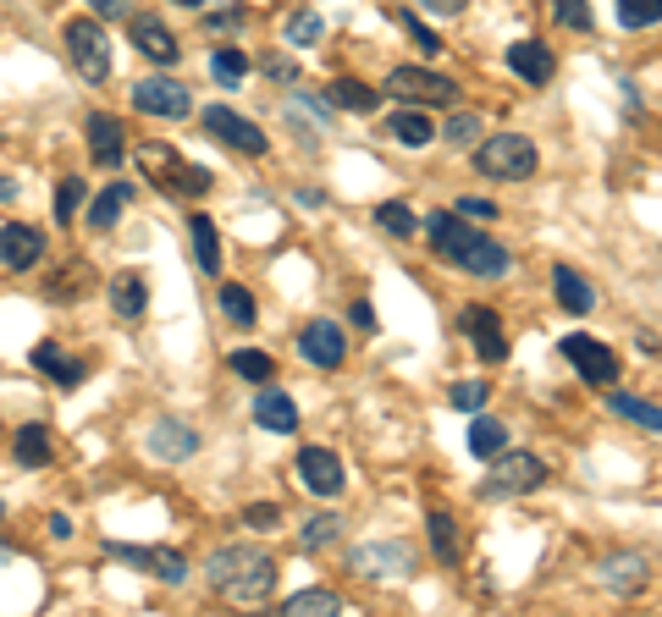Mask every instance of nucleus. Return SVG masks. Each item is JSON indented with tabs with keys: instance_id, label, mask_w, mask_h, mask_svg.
Segmentation results:
<instances>
[{
	"instance_id": "c03bdc74",
	"label": "nucleus",
	"mask_w": 662,
	"mask_h": 617,
	"mask_svg": "<svg viewBox=\"0 0 662 617\" xmlns=\"http://www.w3.org/2000/svg\"><path fill=\"white\" fill-rule=\"evenodd\" d=\"M448 397H453V408H459V414H481V408H486V397H492V386H486V381H459Z\"/></svg>"
},
{
	"instance_id": "a19ab883",
	"label": "nucleus",
	"mask_w": 662,
	"mask_h": 617,
	"mask_svg": "<svg viewBox=\"0 0 662 617\" xmlns=\"http://www.w3.org/2000/svg\"><path fill=\"white\" fill-rule=\"evenodd\" d=\"M221 315L232 320V326H254V293L249 287H221Z\"/></svg>"
},
{
	"instance_id": "5701e85b",
	"label": "nucleus",
	"mask_w": 662,
	"mask_h": 617,
	"mask_svg": "<svg viewBox=\"0 0 662 617\" xmlns=\"http://www.w3.org/2000/svg\"><path fill=\"white\" fill-rule=\"evenodd\" d=\"M254 425L260 430H276V436H293L298 430V408L287 392H260L254 397Z\"/></svg>"
},
{
	"instance_id": "603ef678",
	"label": "nucleus",
	"mask_w": 662,
	"mask_h": 617,
	"mask_svg": "<svg viewBox=\"0 0 662 617\" xmlns=\"http://www.w3.org/2000/svg\"><path fill=\"white\" fill-rule=\"evenodd\" d=\"M265 73H271L276 84H298V67H293V62H282V56H271V62H265Z\"/></svg>"
},
{
	"instance_id": "864d4df0",
	"label": "nucleus",
	"mask_w": 662,
	"mask_h": 617,
	"mask_svg": "<svg viewBox=\"0 0 662 617\" xmlns=\"http://www.w3.org/2000/svg\"><path fill=\"white\" fill-rule=\"evenodd\" d=\"M426 12H437V18H459L464 12V0H420Z\"/></svg>"
},
{
	"instance_id": "f257e3e1",
	"label": "nucleus",
	"mask_w": 662,
	"mask_h": 617,
	"mask_svg": "<svg viewBox=\"0 0 662 617\" xmlns=\"http://www.w3.org/2000/svg\"><path fill=\"white\" fill-rule=\"evenodd\" d=\"M475 172L492 177V183H530L541 172V155L525 133H497L475 150Z\"/></svg>"
},
{
	"instance_id": "ea45409f",
	"label": "nucleus",
	"mask_w": 662,
	"mask_h": 617,
	"mask_svg": "<svg viewBox=\"0 0 662 617\" xmlns=\"http://www.w3.org/2000/svg\"><path fill=\"white\" fill-rule=\"evenodd\" d=\"M232 370H238L243 381H260V386H271V375H276L271 353H260V348H238V353H232Z\"/></svg>"
},
{
	"instance_id": "ddd939ff",
	"label": "nucleus",
	"mask_w": 662,
	"mask_h": 617,
	"mask_svg": "<svg viewBox=\"0 0 662 617\" xmlns=\"http://www.w3.org/2000/svg\"><path fill=\"white\" fill-rule=\"evenodd\" d=\"M459 326L470 331V342H475V353H481L486 364H503V359H508V337H503V315H497L492 304H470Z\"/></svg>"
},
{
	"instance_id": "bf43d9fd",
	"label": "nucleus",
	"mask_w": 662,
	"mask_h": 617,
	"mask_svg": "<svg viewBox=\"0 0 662 617\" xmlns=\"http://www.w3.org/2000/svg\"><path fill=\"white\" fill-rule=\"evenodd\" d=\"M0 513H7V507H0Z\"/></svg>"
},
{
	"instance_id": "79ce46f5",
	"label": "nucleus",
	"mask_w": 662,
	"mask_h": 617,
	"mask_svg": "<svg viewBox=\"0 0 662 617\" xmlns=\"http://www.w3.org/2000/svg\"><path fill=\"white\" fill-rule=\"evenodd\" d=\"M662 0H618V23L624 29H657Z\"/></svg>"
},
{
	"instance_id": "de8ad7c7",
	"label": "nucleus",
	"mask_w": 662,
	"mask_h": 617,
	"mask_svg": "<svg viewBox=\"0 0 662 617\" xmlns=\"http://www.w3.org/2000/svg\"><path fill=\"white\" fill-rule=\"evenodd\" d=\"M243 524H254V529H276V524H282V507H276V502H254V507H243Z\"/></svg>"
},
{
	"instance_id": "2eb2a0df",
	"label": "nucleus",
	"mask_w": 662,
	"mask_h": 617,
	"mask_svg": "<svg viewBox=\"0 0 662 617\" xmlns=\"http://www.w3.org/2000/svg\"><path fill=\"white\" fill-rule=\"evenodd\" d=\"M45 260V232L29 227V221H12V227H0V265L7 271H34Z\"/></svg>"
},
{
	"instance_id": "4468645a",
	"label": "nucleus",
	"mask_w": 662,
	"mask_h": 617,
	"mask_svg": "<svg viewBox=\"0 0 662 617\" xmlns=\"http://www.w3.org/2000/svg\"><path fill=\"white\" fill-rule=\"evenodd\" d=\"M298 480H304V491H315V496H338L349 480H343V458L331 452V447H304L298 452Z\"/></svg>"
},
{
	"instance_id": "b1692460",
	"label": "nucleus",
	"mask_w": 662,
	"mask_h": 617,
	"mask_svg": "<svg viewBox=\"0 0 662 617\" xmlns=\"http://www.w3.org/2000/svg\"><path fill=\"white\" fill-rule=\"evenodd\" d=\"M387 133H393L404 150H426V144H437V122L426 117V106H420V111H393V117H387Z\"/></svg>"
},
{
	"instance_id": "393cba45",
	"label": "nucleus",
	"mask_w": 662,
	"mask_h": 617,
	"mask_svg": "<svg viewBox=\"0 0 662 617\" xmlns=\"http://www.w3.org/2000/svg\"><path fill=\"white\" fill-rule=\"evenodd\" d=\"M552 287H558V304H563L569 315H591V309H596V287H591L574 265H558V271H552Z\"/></svg>"
},
{
	"instance_id": "6ab92c4d",
	"label": "nucleus",
	"mask_w": 662,
	"mask_h": 617,
	"mask_svg": "<svg viewBox=\"0 0 662 617\" xmlns=\"http://www.w3.org/2000/svg\"><path fill=\"white\" fill-rule=\"evenodd\" d=\"M596 579H602L613 595H640L646 579H651V557H640V551H613V557L596 568Z\"/></svg>"
},
{
	"instance_id": "c756f323",
	"label": "nucleus",
	"mask_w": 662,
	"mask_h": 617,
	"mask_svg": "<svg viewBox=\"0 0 662 617\" xmlns=\"http://www.w3.org/2000/svg\"><path fill=\"white\" fill-rule=\"evenodd\" d=\"M12 452H18V463H23V469H45L56 447H51V430H45V425H23V430H18V441H12Z\"/></svg>"
},
{
	"instance_id": "4c0bfd02",
	"label": "nucleus",
	"mask_w": 662,
	"mask_h": 617,
	"mask_svg": "<svg viewBox=\"0 0 662 617\" xmlns=\"http://www.w3.org/2000/svg\"><path fill=\"white\" fill-rule=\"evenodd\" d=\"M282 34H287V45L309 51V45H320V40H326V23H320V12H293Z\"/></svg>"
},
{
	"instance_id": "9d476101",
	"label": "nucleus",
	"mask_w": 662,
	"mask_h": 617,
	"mask_svg": "<svg viewBox=\"0 0 662 617\" xmlns=\"http://www.w3.org/2000/svg\"><path fill=\"white\" fill-rule=\"evenodd\" d=\"M133 111L177 122V117L194 111V95H188V84H177V78H144V84H133Z\"/></svg>"
},
{
	"instance_id": "7c9ffc66",
	"label": "nucleus",
	"mask_w": 662,
	"mask_h": 617,
	"mask_svg": "<svg viewBox=\"0 0 662 617\" xmlns=\"http://www.w3.org/2000/svg\"><path fill=\"white\" fill-rule=\"evenodd\" d=\"M426 524H431V551H437V562H442V568H459L464 551H459V524H453V513L437 507Z\"/></svg>"
},
{
	"instance_id": "c9c22d12",
	"label": "nucleus",
	"mask_w": 662,
	"mask_h": 617,
	"mask_svg": "<svg viewBox=\"0 0 662 617\" xmlns=\"http://www.w3.org/2000/svg\"><path fill=\"white\" fill-rule=\"evenodd\" d=\"M376 221H382V227H387L393 238H404V243H409V238L420 232V216H415V210H409L404 199H387V205H376Z\"/></svg>"
},
{
	"instance_id": "473e14b6",
	"label": "nucleus",
	"mask_w": 662,
	"mask_h": 617,
	"mask_svg": "<svg viewBox=\"0 0 662 617\" xmlns=\"http://www.w3.org/2000/svg\"><path fill=\"white\" fill-rule=\"evenodd\" d=\"M338 535H343V518H338V513H315V518L298 529V546H304V551H326V546H338Z\"/></svg>"
},
{
	"instance_id": "2f4dec72",
	"label": "nucleus",
	"mask_w": 662,
	"mask_h": 617,
	"mask_svg": "<svg viewBox=\"0 0 662 617\" xmlns=\"http://www.w3.org/2000/svg\"><path fill=\"white\" fill-rule=\"evenodd\" d=\"M607 408H613V414H624V419H635L646 436H657V430H662V414H657V403H646V397H629V392H607Z\"/></svg>"
},
{
	"instance_id": "4d7b16f0",
	"label": "nucleus",
	"mask_w": 662,
	"mask_h": 617,
	"mask_svg": "<svg viewBox=\"0 0 662 617\" xmlns=\"http://www.w3.org/2000/svg\"><path fill=\"white\" fill-rule=\"evenodd\" d=\"M227 23H243V7H227V12L210 18V29H227Z\"/></svg>"
},
{
	"instance_id": "f704fd0d",
	"label": "nucleus",
	"mask_w": 662,
	"mask_h": 617,
	"mask_svg": "<svg viewBox=\"0 0 662 617\" xmlns=\"http://www.w3.org/2000/svg\"><path fill=\"white\" fill-rule=\"evenodd\" d=\"M503 447H508V425L475 414V425H470V452H475V458H497Z\"/></svg>"
},
{
	"instance_id": "37998d69",
	"label": "nucleus",
	"mask_w": 662,
	"mask_h": 617,
	"mask_svg": "<svg viewBox=\"0 0 662 617\" xmlns=\"http://www.w3.org/2000/svg\"><path fill=\"white\" fill-rule=\"evenodd\" d=\"M437 139H448V144H475L481 139V117H470V111H459V117H448L442 128H437Z\"/></svg>"
},
{
	"instance_id": "09e8293b",
	"label": "nucleus",
	"mask_w": 662,
	"mask_h": 617,
	"mask_svg": "<svg viewBox=\"0 0 662 617\" xmlns=\"http://www.w3.org/2000/svg\"><path fill=\"white\" fill-rule=\"evenodd\" d=\"M398 23H404V29H409V34H415V45H420V51H426V56H437V51H442V40H437V34H431V29H420V18H409V12H398Z\"/></svg>"
},
{
	"instance_id": "a18cd8bd",
	"label": "nucleus",
	"mask_w": 662,
	"mask_h": 617,
	"mask_svg": "<svg viewBox=\"0 0 662 617\" xmlns=\"http://www.w3.org/2000/svg\"><path fill=\"white\" fill-rule=\"evenodd\" d=\"M552 18H558L563 29H574V34H591V29H596V18H591V7H585V0H558V7H552Z\"/></svg>"
},
{
	"instance_id": "7ed1b4c3",
	"label": "nucleus",
	"mask_w": 662,
	"mask_h": 617,
	"mask_svg": "<svg viewBox=\"0 0 662 617\" xmlns=\"http://www.w3.org/2000/svg\"><path fill=\"white\" fill-rule=\"evenodd\" d=\"M62 40H67V56H73V67H78L89 84H111L117 51H111V34H106L95 18H73Z\"/></svg>"
},
{
	"instance_id": "72a5a7b5",
	"label": "nucleus",
	"mask_w": 662,
	"mask_h": 617,
	"mask_svg": "<svg viewBox=\"0 0 662 617\" xmlns=\"http://www.w3.org/2000/svg\"><path fill=\"white\" fill-rule=\"evenodd\" d=\"M128 199H133V188H128V183H117V188H106V194H100V199L89 205V227H95V232H111Z\"/></svg>"
},
{
	"instance_id": "f03ea898",
	"label": "nucleus",
	"mask_w": 662,
	"mask_h": 617,
	"mask_svg": "<svg viewBox=\"0 0 662 617\" xmlns=\"http://www.w3.org/2000/svg\"><path fill=\"white\" fill-rule=\"evenodd\" d=\"M547 485V463L536 458V452H497L492 458V474L481 480V496L486 502H508V496H530V491H541Z\"/></svg>"
},
{
	"instance_id": "f3484780",
	"label": "nucleus",
	"mask_w": 662,
	"mask_h": 617,
	"mask_svg": "<svg viewBox=\"0 0 662 617\" xmlns=\"http://www.w3.org/2000/svg\"><path fill=\"white\" fill-rule=\"evenodd\" d=\"M84 139H89V155H95V166H100V172H117V166H122L128 139H122V122H117V117L95 111V117L84 122Z\"/></svg>"
},
{
	"instance_id": "a211bd4d",
	"label": "nucleus",
	"mask_w": 662,
	"mask_h": 617,
	"mask_svg": "<svg viewBox=\"0 0 662 617\" xmlns=\"http://www.w3.org/2000/svg\"><path fill=\"white\" fill-rule=\"evenodd\" d=\"M150 452H155L161 463H188V458L199 452V430H194L188 419H155V425H150Z\"/></svg>"
},
{
	"instance_id": "bb28decb",
	"label": "nucleus",
	"mask_w": 662,
	"mask_h": 617,
	"mask_svg": "<svg viewBox=\"0 0 662 617\" xmlns=\"http://www.w3.org/2000/svg\"><path fill=\"white\" fill-rule=\"evenodd\" d=\"M188 238H194V265L205 276H216L221 271V232H216V221L210 216H188Z\"/></svg>"
},
{
	"instance_id": "39448f33",
	"label": "nucleus",
	"mask_w": 662,
	"mask_h": 617,
	"mask_svg": "<svg viewBox=\"0 0 662 617\" xmlns=\"http://www.w3.org/2000/svg\"><path fill=\"white\" fill-rule=\"evenodd\" d=\"M349 568L360 579H409L420 568V551L409 540H371V546H354Z\"/></svg>"
},
{
	"instance_id": "f8f14e48",
	"label": "nucleus",
	"mask_w": 662,
	"mask_h": 617,
	"mask_svg": "<svg viewBox=\"0 0 662 617\" xmlns=\"http://www.w3.org/2000/svg\"><path fill=\"white\" fill-rule=\"evenodd\" d=\"M227 601H271V590H276V562L265 557V551H254L243 568H232L221 584H216Z\"/></svg>"
},
{
	"instance_id": "20e7f679",
	"label": "nucleus",
	"mask_w": 662,
	"mask_h": 617,
	"mask_svg": "<svg viewBox=\"0 0 662 617\" xmlns=\"http://www.w3.org/2000/svg\"><path fill=\"white\" fill-rule=\"evenodd\" d=\"M139 166H150V177H161V183H166L172 194H183V199H205V194H210V183H216L205 166L177 161L166 144H144V150H139Z\"/></svg>"
},
{
	"instance_id": "3c124183",
	"label": "nucleus",
	"mask_w": 662,
	"mask_h": 617,
	"mask_svg": "<svg viewBox=\"0 0 662 617\" xmlns=\"http://www.w3.org/2000/svg\"><path fill=\"white\" fill-rule=\"evenodd\" d=\"M89 12H95V18H128L133 0H89Z\"/></svg>"
},
{
	"instance_id": "0eeeda50",
	"label": "nucleus",
	"mask_w": 662,
	"mask_h": 617,
	"mask_svg": "<svg viewBox=\"0 0 662 617\" xmlns=\"http://www.w3.org/2000/svg\"><path fill=\"white\" fill-rule=\"evenodd\" d=\"M558 348H563V359L580 370V381H585V386H613V381H618V353H613L607 342H596V337L574 331V337H563Z\"/></svg>"
},
{
	"instance_id": "c85d7f7f",
	"label": "nucleus",
	"mask_w": 662,
	"mask_h": 617,
	"mask_svg": "<svg viewBox=\"0 0 662 617\" xmlns=\"http://www.w3.org/2000/svg\"><path fill=\"white\" fill-rule=\"evenodd\" d=\"M144 304H150L144 276H111V309H117L122 320H139V315H144Z\"/></svg>"
},
{
	"instance_id": "4be33fe9",
	"label": "nucleus",
	"mask_w": 662,
	"mask_h": 617,
	"mask_svg": "<svg viewBox=\"0 0 662 617\" xmlns=\"http://www.w3.org/2000/svg\"><path fill=\"white\" fill-rule=\"evenodd\" d=\"M426 232H431V243H437V254H442L448 265H459V254H464L470 238H475V227H470L464 216H453V210H431V216H426Z\"/></svg>"
},
{
	"instance_id": "412c9836",
	"label": "nucleus",
	"mask_w": 662,
	"mask_h": 617,
	"mask_svg": "<svg viewBox=\"0 0 662 617\" xmlns=\"http://www.w3.org/2000/svg\"><path fill=\"white\" fill-rule=\"evenodd\" d=\"M508 73H519L525 84H552V73H558V56H552V45L547 40H519V45H508Z\"/></svg>"
},
{
	"instance_id": "dca6fc26",
	"label": "nucleus",
	"mask_w": 662,
	"mask_h": 617,
	"mask_svg": "<svg viewBox=\"0 0 662 617\" xmlns=\"http://www.w3.org/2000/svg\"><path fill=\"white\" fill-rule=\"evenodd\" d=\"M128 40H133L150 62H161V67H172V62L183 56V45L172 40V29H166L161 18H150V12H128Z\"/></svg>"
},
{
	"instance_id": "aec40b11",
	"label": "nucleus",
	"mask_w": 662,
	"mask_h": 617,
	"mask_svg": "<svg viewBox=\"0 0 662 617\" xmlns=\"http://www.w3.org/2000/svg\"><path fill=\"white\" fill-rule=\"evenodd\" d=\"M459 265L470 271V276H481V282H503L508 271H514V254L497 243V238H486V232H475L470 238V249L459 254Z\"/></svg>"
},
{
	"instance_id": "423d86ee",
	"label": "nucleus",
	"mask_w": 662,
	"mask_h": 617,
	"mask_svg": "<svg viewBox=\"0 0 662 617\" xmlns=\"http://www.w3.org/2000/svg\"><path fill=\"white\" fill-rule=\"evenodd\" d=\"M199 122H205V133H210V139H221V144H227V150H238V155H254V161H260V155L271 150V139H265V133H260L243 111H232V106H205V111H199Z\"/></svg>"
},
{
	"instance_id": "cd10ccee",
	"label": "nucleus",
	"mask_w": 662,
	"mask_h": 617,
	"mask_svg": "<svg viewBox=\"0 0 662 617\" xmlns=\"http://www.w3.org/2000/svg\"><path fill=\"white\" fill-rule=\"evenodd\" d=\"M326 100H331V106H349V111H376V106H382V89H371V84H360V78H331Z\"/></svg>"
},
{
	"instance_id": "a878e982",
	"label": "nucleus",
	"mask_w": 662,
	"mask_h": 617,
	"mask_svg": "<svg viewBox=\"0 0 662 617\" xmlns=\"http://www.w3.org/2000/svg\"><path fill=\"white\" fill-rule=\"evenodd\" d=\"M34 364H40V370H45L62 392H67V386H78V381L89 375V364H84V359H73V353H62L56 342H40V348H34Z\"/></svg>"
},
{
	"instance_id": "6e6552de",
	"label": "nucleus",
	"mask_w": 662,
	"mask_h": 617,
	"mask_svg": "<svg viewBox=\"0 0 662 617\" xmlns=\"http://www.w3.org/2000/svg\"><path fill=\"white\" fill-rule=\"evenodd\" d=\"M106 557H111V562H128V568L161 579V584H183V579H188V557L172 551V546H106Z\"/></svg>"
},
{
	"instance_id": "1a4fd4ad",
	"label": "nucleus",
	"mask_w": 662,
	"mask_h": 617,
	"mask_svg": "<svg viewBox=\"0 0 662 617\" xmlns=\"http://www.w3.org/2000/svg\"><path fill=\"white\" fill-rule=\"evenodd\" d=\"M387 89L398 100H420V106H453L459 100V84L442 78V73H431V67H393Z\"/></svg>"
},
{
	"instance_id": "6e6d98bb",
	"label": "nucleus",
	"mask_w": 662,
	"mask_h": 617,
	"mask_svg": "<svg viewBox=\"0 0 662 617\" xmlns=\"http://www.w3.org/2000/svg\"><path fill=\"white\" fill-rule=\"evenodd\" d=\"M51 535H56V540H73V518H67V513H51Z\"/></svg>"
},
{
	"instance_id": "13d9d810",
	"label": "nucleus",
	"mask_w": 662,
	"mask_h": 617,
	"mask_svg": "<svg viewBox=\"0 0 662 617\" xmlns=\"http://www.w3.org/2000/svg\"><path fill=\"white\" fill-rule=\"evenodd\" d=\"M177 7H205V0H177Z\"/></svg>"
},
{
	"instance_id": "5fc2aeb1",
	"label": "nucleus",
	"mask_w": 662,
	"mask_h": 617,
	"mask_svg": "<svg viewBox=\"0 0 662 617\" xmlns=\"http://www.w3.org/2000/svg\"><path fill=\"white\" fill-rule=\"evenodd\" d=\"M349 320H354L360 331H371V326H376V315H371V304H365V298H360V304L349 309Z\"/></svg>"
},
{
	"instance_id": "e433bc0d",
	"label": "nucleus",
	"mask_w": 662,
	"mask_h": 617,
	"mask_svg": "<svg viewBox=\"0 0 662 617\" xmlns=\"http://www.w3.org/2000/svg\"><path fill=\"white\" fill-rule=\"evenodd\" d=\"M287 612L293 617H326V612H343V601L331 590H298V595H287Z\"/></svg>"
},
{
	"instance_id": "9b49d317",
	"label": "nucleus",
	"mask_w": 662,
	"mask_h": 617,
	"mask_svg": "<svg viewBox=\"0 0 662 617\" xmlns=\"http://www.w3.org/2000/svg\"><path fill=\"white\" fill-rule=\"evenodd\" d=\"M298 353H304V364H315V370H338V364L349 359V337H343L338 320H309V326L298 331Z\"/></svg>"
},
{
	"instance_id": "58836bf2",
	"label": "nucleus",
	"mask_w": 662,
	"mask_h": 617,
	"mask_svg": "<svg viewBox=\"0 0 662 617\" xmlns=\"http://www.w3.org/2000/svg\"><path fill=\"white\" fill-rule=\"evenodd\" d=\"M210 73H216L221 89H238V84L249 78V56H243V51H216V56H210Z\"/></svg>"
},
{
	"instance_id": "8fccbe9b",
	"label": "nucleus",
	"mask_w": 662,
	"mask_h": 617,
	"mask_svg": "<svg viewBox=\"0 0 662 617\" xmlns=\"http://www.w3.org/2000/svg\"><path fill=\"white\" fill-rule=\"evenodd\" d=\"M453 216H464V221H497V205L492 199H459Z\"/></svg>"
},
{
	"instance_id": "49530a36",
	"label": "nucleus",
	"mask_w": 662,
	"mask_h": 617,
	"mask_svg": "<svg viewBox=\"0 0 662 617\" xmlns=\"http://www.w3.org/2000/svg\"><path fill=\"white\" fill-rule=\"evenodd\" d=\"M78 205H84V177H67L56 188V221L67 227V216H78Z\"/></svg>"
}]
</instances>
